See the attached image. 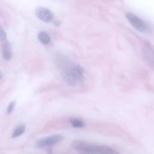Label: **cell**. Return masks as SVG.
I'll return each mask as SVG.
<instances>
[{
    "label": "cell",
    "mask_w": 154,
    "mask_h": 154,
    "mask_svg": "<svg viewBox=\"0 0 154 154\" xmlns=\"http://www.w3.org/2000/svg\"><path fill=\"white\" fill-rule=\"evenodd\" d=\"M126 17L130 24L138 31L147 32L149 31L148 25L135 14L131 13H128L126 14Z\"/></svg>",
    "instance_id": "obj_3"
},
{
    "label": "cell",
    "mask_w": 154,
    "mask_h": 154,
    "mask_svg": "<svg viewBox=\"0 0 154 154\" xmlns=\"http://www.w3.org/2000/svg\"><path fill=\"white\" fill-rule=\"evenodd\" d=\"M14 106H15V102L14 101H12L8 105V107H7V112L8 114H11L13 109H14Z\"/></svg>",
    "instance_id": "obj_13"
},
{
    "label": "cell",
    "mask_w": 154,
    "mask_h": 154,
    "mask_svg": "<svg viewBox=\"0 0 154 154\" xmlns=\"http://www.w3.org/2000/svg\"><path fill=\"white\" fill-rule=\"evenodd\" d=\"M2 56L5 60L8 61L11 59L12 54L8 42H5L2 46Z\"/></svg>",
    "instance_id": "obj_7"
},
{
    "label": "cell",
    "mask_w": 154,
    "mask_h": 154,
    "mask_svg": "<svg viewBox=\"0 0 154 154\" xmlns=\"http://www.w3.org/2000/svg\"><path fill=\"white\" fill-rule=\"evenodd\" d=\"M25 125L23 124H20L13 131L12 135H11V138H17L19 136H20L21 135H22L25 131Z\"/></svg>",
    "instance_id": "obj_10"
},
{
    "label": "cell",
    "mask_w": 154,
    "mask_h": 154,
    "mask_svg": "<svg viewBox=\"0 0 154 154\" xmlns=\"http://www.w3.org/2000/svg\"><path fill=\"white\" fill-rule=\"evenodd\" d=\"M7 38V34L3 28L0 25V40L5 41Z\"/></svg>",
    "instance_id": "obj_12"
},
{
    "label": "cell",
    "mask_w": 154,
    "mask_h": 154,
    "mask_svg": "<svg viewBox=\"0 0 154 154\" xmlns=\"http://www.w3.org/2000/svg\"><path fill=\"white\" fill-rule=\"evenodd\" d=\"M37 37L43 45H48L51 41L50 35L45 31H40L37 34Z\"/></svg>",
    "instance_id": "obj_8"
},
{
    "label": "cell",
    "mask_w": 154,
    "mask_h": 154,
    "mask_svg": "<svg viewBox=\"0 0 154 154\" xmlns=\"http://www.w3.org/2000/svg\"><path fill=\"white\" fill-rule=\"evenodd\" d=\"M35 14L39 19L45 22H51L54 19V16L52 12L45 7H37L35 10Z\"/></svg>",
    "instance_id": "obj_6"
},
{
    "label": "cell",
    "mask_w": 154,
    "mask_h": 154,
    "mask_svg": "<svg viewBox=\"0 0 154 154\" xmlns=\"http://www.w3.org/2000/svg\"><path fill=\"white\" fill-rule=\"evenodd\" d=\"M2 78H3V75H2V73H1V72L0 71V81H1V80H2Z\"/></svg>",
    "instance_id": "obj_14"
},
{
    "label": "cell",
    "mask_w": 154,
    "mask_h": 154,
    "mask_svg": "<svg viewBox=\"0 0 154 154\" xmlns=\"http://www.w3.org/2000/svg\"><path fill=\"white\" fill-rule=\"evenodd\" d=\"M142 55L146 63L154 68V49L148 43H146L142 48Z\"/></svg>",
    "instance_id": "obj_5"
},
{
    "label": "cell",
    "mask_w": 154,
    "mask_h": 154,
    "mask_svg": "<svg viewBox=\"0 0 154 154\" xmlns=\"http://www.w3.org/2000/svg\"><path fill=\"white\" fill-rule=\"evenodd\" d=\"M72 146L73 149L78 151L81 154H97V147L94 144L90 143L81 141H74Z\"/></svg>",
    "instance_id": "obj_2"
},
{
    "label": "cell",
    "mask_w": 154,
    "mask_h": 154,
    "mask_svg": "<svg viewBox=\"0 0 154 154\" xmlns=\"http://www.w3.org/2000/svg\"><path fill=\"white\" fill-rule=\"evenodd\" d=\"M97 153L99 154H119L115 150L106 146H98Z\"/></svg>",
    "instance_id": "obj_9"
},
{
    "label": "cell",
    "mask_w": 154,
    "mask_h": 154,
    "mask_svg": "<svg viewBox=\"0 0 154 154\" xmlns=\"http://www.w3.org/2000/svg\"><path fill=\"white\" fill-rule=\"evenodd\" d=\"M63 78L65 82L70 87H75L82 82L84 78V70L78 64L67 66L63 71Z\"/></svg>",
    "instance_id": "obj_1"
},
{
    "label": "cell",
    "mask_w": 154,
    "mask_h": 154,
    "mask_svg": "<svg viewBox=\"0 0 154 154\" xmlns=\"http://www.w3.org/2000/svg\"><path fill=\"white\" fill-rule=\"evenodd\" d=\"M69 121L72 126L74 128H84L85 126L84 123L80 119H78L76 118H72L70 119Z\"/></svg>",
    "instance_id": "obj_11"
},
{
    "label": "cell",
    "mask_w": 154,
    "mask_h": 154,
    "mask_svg": "<svg viewBox=\"0 0 154 154\" xmlns=\"http://www.w3.org/2000/svg\"><path fill=\"white\" fill-rule=\"evenodd\" d=\"M63 137L61 135H52L38 140L36 142V146L38 148L46 147L54 145L58 143H60L63 140Z\"/></svg>",
    "instance_id": "obj_4"
}]
</instances>
